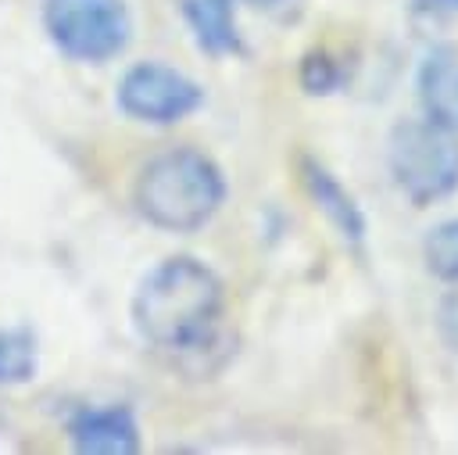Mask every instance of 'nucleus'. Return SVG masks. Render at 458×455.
Masks as SVG:
<instances>
[{
  "label": "nucleus",
  "mask_w": 458,
  "mask_h": 455,
  "mask_svg": "<svg viewBox=\"0 0 458 455\" xmlns=\"http://www.w3.org/2000/svg\"><path fill=\"white\" fill-rule=\"evenodd\" d=\"M43 29L64 57L104 64L129 47L132 14L125 0H43Z\"/></svg>",
  "instance_id": "nucleus-4"
},
{
  "label": "nucleus",
  "mask_w": 458,
  "mask_h": 455,
  "mask_svg": "<svg viewBox=\"0 0 458 455\" xmlns=\"http://www.w3.org/2000/svg\"><path fill=\"white\" fill-rule=\"evenodd\" d=\"M297 82L308 97H333L347 86V68L329 50H308L297 68Z\"/></svg>",
  "instance_id": "nucleus-11"
},
{
  "label": "nucleus",
  "mask_w": 458,
  "mask_h": 455,
  "mask_svg": "<svg viewBox=\"0 0 458 455\" xmlns=\"http://www.w3.org/2000/svg\"><path fill=\"white\" fill-rule=\"evenodd\" d=\"M422 262L426 272L440 283L458 287V219H444L422 236Z\"/></svg>",
  "instance_id": "nucleus-10"
},
{
  "label": "nucleus",
  "mask_w": 458,
  "mask_h": 455,
  "mask_svg": "<svg viewBox=\"0 0 458 455\" xmlns=\"http://www.w3.org/2000/svg\"><path fill=\"white\" fill-rule=\"evenodd\" d=\"M233 4L236 0H179L182 21L190 25L193 43L208 57H240L243 54Z\"/></svg>",
  "instance_id": "nucleus-9"
},
{
  "label": "nucleus",
  "mask_w": 458,
  "mask_h": 455,
  "mask_svg": "<svg viewBox=\"0 0 458 455\" xmlns=\"http://www.w3.org/2000/svg\"><path fill=\"white\" fill-rule=\"evenodd\" d=\"M451 14H458V0H411V18L419 25H437Z\"/></svg>",
  "instance_id": "nucleus-15"
},
{
  "label": "nucleus",
  "mask_w": 458,
  "mask_h": 455,
  "mask_svg": "<svg viewBox=\"0 0 458 455\" xmlns=\"http://www.w3.org/2000/svg\"><path fill=\"white\" fill-rule=\"evenodd\" d=\"M225 287L218 272L190 254L157 262L132 294L136 333L175 365L208 376L229 358L222 330Z\"/></svg>",
  "instance_id": "nucleus-1"
},
{
  "label": "nucleus",
  "mask_w": 458,
  "mask_h": 455,
  "mask_svg": "<svg viewBox=\"0 0 458 455\" xmlns=\"http://www.w3.org/2000/svg\"><path fill=\"white\" fill-rule=\"evenodd\" d=\"M132 197L150 226L165 233H197L218 215L225 176L204 150L172 147L140 168Z\"/></svg>",
  "instance_id": "nucleus-2"
},
{
  "label": "nucleus",
  "mask_w": 458,
  "mask_h": 455,
  "mask_svg": "<svg viewBox=\"0 0 458 455\" xmlns=\"http://www.w3.org/2000/svg\"><path fill=\"white\" fill-rule=\"evenodd\" d=\"M386 165L415 208L447 201L458 190V133L429 118H401L386 140Z\"/></svg>",
  "instance_id": "nucleus-3"
},
{
  "label": "nucleus",
  "mask_w": 458,
  "mask_h": 455,
  "mask_svg": "<svg viewBox=\"0 0 458 455\" xmlns=\"http://www.w3.org/2000/svg\"><path fill=\"white\" fill-rule=\"evenodd\" d=\"M68 441L82 455H132L140 451V423L125 405L79 408L68 419Z\"/></svg>",
  "instance_id": "nucleus-6"
},
{
  "label": "nucleus",
  "mask_w": 458,
  "mask_h": 455,
  "mask_svg": "<svg viewBox=\"0 0 458 455\" xmlns=\"http://www.w3.org/2000/svg\"><path fill=\"white\" fill-rule=\"evenodd\" d=\"M415 93L429 122L458 133V50L433 47L415 72Z\"/></svg>",
  "instance_id": "nucleus-8"
},
{
  "label": "nucleus",
  "mask_w": 458,
  "mask_h": 455,
  "mask_svg": "<svg viewBox=\"0 0 458 455\" xmlns=\"http://www.w3.org/2000/svg\"><path fill=\"white\" fill-rule=\"evenodd\" d=\"M114 104L125 118L143 125H175L204 104V90L179 68L140 61L118 79Z\"/></svg>",
  "instance_id": "nucleus-5"
},
{
  "label": "nucleus",
  "mask_w": 458,
  "mask_h": 455,
  "mask_svg": "<svg viewBox=\"0 0 458 455\" xmlns=\"http://www.w3.org/2000/svg\"><path fill=\"white\" fill-rule=\"evenodd\" d=\"M301 183H304V193L311 197V204L326 215V222L347 240V244H361L365 233H369V222H365V211L361 204L354 201V193L311 154L301 158Z\"/></svg>",
  "instance_id": "nucleus-7"
},
{
  "label": "nucleus",
  "mask_w": 458,
  "mask_h": 455,
  "mask_svg": "<svg viewBox=\"0 0 458 455\" xmlns=\"http://www.w3.org/2000/svg\"><path fill=\"white\" fill-rule=\"evenodd\" d=\"M240 4L261 11L265 18H272V21H279V25H293V21H301L304 11H308V0H240Z\"/></svg>",
  "instance_id": "nucleus-14"
},
{
  "label": "nucleus",
  "mask_w": 458,
  "mask_h": 455,
  "mask_svg": "<svg viewBox=\"0 0 458 455\" xmlns=\"http://www.w3.org/2000/svg\"><path fill=\"white\" fill-rule=\"evenodd\" d=\"M36 376V340L29 330H0V383H25Z\"/></svg>",
  "instance_id": "nucleus-12"
},
{
  "label": "nucleus",
  "mask_w": 458,
  "mask_h": 455,
  "mask_svg": "<svg viewBox=\"0 0 458 455\" xmlns=\"http://www.w3.org/2000/svg\"><path fill=\"white\" fill-rule=\"evenodd\" d=\"M437 337L444 340V348L451 355H458V290H447L437 301Z\"/></svg>",
  "instance_id": "nucleus-13"
}]
</instances>
